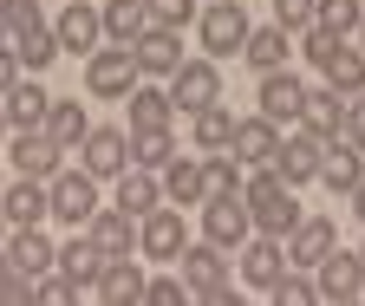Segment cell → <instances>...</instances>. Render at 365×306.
<instances>
[{
	"label": "cell",
	"mask_w": 365,
	"mask_h": 306,
	"mask_svg": "<svg viewBox=\"0 0 365 306\" xmlns=\"http://www.w3.org/2000/svg\"><path fill=\"white\" fill-rule=\"evenodd\" d=\"M144 26H150V7H144V0H111V7H105V33L118 39V46H130Z\"/></svg>",
	"instance_id": "36"
},
{
	"label": "cell",
	"mask_w": 365,
	"mask_h": 306,
	"mask_svg": "<svg viewBox=\"0 0 365 306\" xmlns=\"http://www.w3.org/2000/svg\"><path fill=\"white\" fill-rule=\"evenodd\" d=\"M0 215H7L14 228H39L46 215H53V189H39L33 176H20L7 196H0Z\"/></svg>",
	"instance_id": "19"
},
{
	"label": "cell",
	"mask_w": 365,
	"mask_h": 306,
	"mask_svg": "<svg viewBox=\"0 0 365 306\" xmlns=\"http://www.w3.org/2000/svg\"><path fill=\"white\" fill-rule=\"evenodd\" d=\"M46 189H53V215H59V222H72V228H85L91 215H98V176H91V169H78V176H72V169H59Z\"/></svg>",
	"instance_id": "3"
},
{
	"label": "cell",
	"mask_w": 365,
	"mask_h": 306,
	"mask_svg": "<svg viewBox=\"0 0 365 306\" xmlns=\"http://www.w3.org/2000/svg\"><path fill=\"white\" fill-rule=\"evenodd\" d=\"M319 72H327V85H339L346 98H359V92H365V53H359V46H339Z\"/></svg>",
	"instance_id": "35"
},
{
	"label": "cell",
	"mask_w": 365,
	"mask_h": 306,
	"mask_svg": "<svg viewBox=\"0 0 365 306\" xmlns=\"http://www.w3.org/2000/svg\"><path fill=\"white\" fill-rule=\"evenodd\" d=\"M339 46H346V33H333V26H307V59H313V65H327Z\"/></svg>",
	"instance_id": "43"
},
{
	"label": "cell",
	"mask_w": 365,
	"mask_h": 306,
	"mask_svg": "<svg viewBox=\"0 0 365 306\" xmlns=\"http://www.w3.org/2000/svg\"><path fill=\"white\" fill-rule=\"evenodd\" d=\"M130 59H137V72L170 78V72L182 65V39H176V26H144V33L130 39Z\"/></svg>",
	"instance_id": "7"
},
{
	"label": "cell",
	"mask_w": 365,
	"mask_h": 306,
	"mask_svg": "<svg viewBox=\"0 0 365 306\" xmlns=\"http://www.w3.org/2000/svg\"><path fill=\"white\" fill-rule=\"evenodd\" d=\"M359 53H365V20H359Z\"/></svg>",
	"instance_id": "50"
},
{
	"label": "cell",
	"mask_w": 365,
	"mask_h": 306,
	"mask_svg": "<svg viewBox=\"0 0 365 306\" xmlns=\"http://www.w3.org/2000/svg\"><path fill=\"white\" fill-rule=\"evenodd\" d=\"M365 20V0H319V20L313 26H333V33H359Z\"/></svg>",
	"instance_id": "38"
},
{
	"label": "cell",
	"mask_w": 365,
	"mask_h": 306,
	"mask_svg": "<svg viewBox=\"0 0 365 306\" xmlns=\"http://www.w3.org/2000/svg\"><path fill=\"white\" fill-rule=\"evenodd\" d=\"M281 274H287V248L274 241V235H255V241H242V280H248V287H261V293H267Z\"/></svg>",
	"instance_id": "14"
},
{
	"label": "cell",
	"mask_w": 365,
	"mask_h": 306,
	"mask_svg": "<svg viewBox=\"0 0 365 306\" xmlns=\"http://www.w3.org/2000/svg\"><path fill=\"white\" fill-rule=\"evenodd\" d=\"M0 111H7V124H20V130H39L46 111H53V92H46L39 78H14V92L0 98Z\"/></svg>",
	"instance_id": "20"
},
{
	"label": "cell",
	"mask_w": 365,
	"mask_h": 306,
	"mask_svg": "<svg viewBox=\"0 0 365 306\" xmlns=\"http://www.w3.org/2000/svg\"><path fill=\"white\" fill-rule=\"evenodd\" d=\"M365 150L346 137V130H339V137H327V157H319V183H327V189H339V196H352L359 183H365V163H359Z\"/></svg>",
	"instance_id": "12"
},
{
	"label": "cell",
	"mask_w": 365,
	"mask_h": 306,
	"mask_svg": "<svg viewBox=\"0 0 365 306\" xmlns=\"http://www.w3.org/2000/svg\"><path fill=\"white\" fill-rule=\"evenodd\" d=\"M300 111H307V85H300L294 72H261V117L287 124V117H300Z\"/></svg>",
	"instance_id": "17"
},
{
	"label": "cell",
	"mask_w": 365,
	"mask_h": 306,
	"mask_svg": "<svg viewBox=\"0 0 365 306\" xmlns=\"http://www.w3.org/2000/svg\"><path fill=\"white\" fill-rule=\"evenodd\" d=\"M242 59H248L255 72H281V65H287V26H261V33H248Z\"/></svg>",
	"instance_id": "31"
},
{
	"label": "cell",
	"mask_w": 365,
	"mask_h": 306,
	"mask_svg": "<svg viewBox=\"0 0 365 306\" xmlns=\"http://www.w3.org/2000/svg\"><path fill=\"white\" fill-rule=\"evenodd\" d=\"M267 293H274V300H281V306H313V300H319V287H313L307 274H294V268H287L281 280H274Z\"/></svg>",
	"instance_id": "39"
},
{
	"label": "cell",
	"mask_w": 365,
	"mask_h": 306,
	"mask_svg": "<svg viewBox=\"0 0 365 306\" xmlns=\"http://www.w3.org/2000/svg\"><path fill=\"white\" fill-rule=\"evenodd\" d=\"M14 59H20V72H46L59 59V33L53 26H20L14 33Z\"/></svg>",
	"instance_id": "27"
},
{
	"label": "cell",
	"mask_w": 365,
	"mask_h": 306,
	"mask_svg": "<svg viewBox=\"0 0 365 306\" xmlns=\"http://www.w3.org/2000/svg\"><path fill=\"white\" fill-rule=\"evenodd\" d=\"M222 98V72H215V59H182L176 72H170V105L176 111H202V105H215Z\"/></svg>",
	"instance_id": "2"
},
{
	"label": "cell",
	"mask_w": 365,
	"mask_h": 306,
	"mask_svg": "<svg viewBox=\"0 0 365 306\" xmlns=\"http://www.w3.org/2000/svg\"><path fill=\"white\" fill-rule=\"evenodd\" d=\"M333 248H339V228L327 215H300V228L287 235V268H319Z\"/></svg>",
	"instance_id": "9"
},
{
	"label": "cell",
	"mask_w": 365,
	"mask_h": 306,
	"mask_svg": "<svg viewBox=\"0 0 365 306\" xmlns=\"http://www.w3.org/2000/svg\"><path fill=\"white\" fill-rule=\"evenodd\" d=\"M137 248L150 260H176L182 254V209H150L144 228H137Z\"/></svg>",
	"instance_id": "15"
},
{
	"label": "cell",
	"mask_w": 365,
	"mask_h": 306,
	"mask_svg": "<svg viewBox=\"0 0 365 306\" xmlns=\"http://www.w3.org/2000/svg\"><path fill=\"white\" fill-rule=\"evenodd\" d=\"M242 202H248V215H255V235L287 241V235L300 228V202H294V189L274 176V169H255V176L242 183Z\"/></svg>",
	"instance_id": "1"
},
{
	"label": "cell",
	"mask_w": 365,
	"mask_h": 306,
	"mask_svg": "<svg viewBox=\"0 0 365 306\" xmlns=\"http://www.w3.org/2000/svg\"><path fill=\"white\" fill-rule=\"evenodd\" d=\"M105 260H111V254H105L98 241H91V235H78V241H66V248H59V260H53V268H59V274H66V280L85 293V287H98Z\"/></svg>",
	"instance_id": "18"
},
{
	"label": "cell",
	"mask_w": 365,
	"mask_h": 306,
	"mask_svg": "<svg viewBox=\"0 0 365 306\" xmlns=\"http://www.w3.org/2000/svg\"><path fill=\"white\" fill-rule=\"evenodd\" d=\"M274 20H281L287 33H307L319 20V0H274Z\"/></svg>",
	"instance_id": "41"
},
{
	"label": "cell",
	"mask_w": 365,
	"mask_h": 306,
	"mask_svg": "<svg viewBox=\"0 0 365 306\" xmlns=\"http://www.w3.org/2000/svg\"><path fill=\"white\" fill-rule=\"evenodd\" d=\"M20 300H33V280L7 260V248H0V306H20Z\"/></svg>",
	"instance_id": "40"
},
{
	"label": "cell",
	"mask_w": 365,
	"mask_h": 306,
	"mask_svg": "<svg viewBox=\"0 0 365 306\" xmlns=\"http://www.w3.org/2000/svg\"><path fill=\"white\" fill-rule=\"evenodd\" d=\"M14 78H20V59H14V46H0V98L14 92Z\"/></svg>",
	"instance_id": "47"
},
{
	"label": "cell",
	"mask_w": 365,
	"mask_h": 306,
	"mask_svg": "<svg viewBox=\"0 0 365 306\" xmlns=\"http://www.w3.org/2000/svg\"><path fill=\"white\" fill-rule=\"evenodd\" d=\"M170 157H176L170 124H157V130H130V163H137V169H163Z\"/></svg>",
	"instance_id": "34"
},
{
	"label": "cell",
	"mask_w": 365,
	"mask_h": 306,
	"mask_svg": "<svg viewBox=\"0 0 365 306\" xmlns=\"http://www.w3.org/2000/svg\"><path fill=\"white\" fill-rule=\"evenodd\" d=\"M59 144L53 137H46V130H20V137H14V163H20V176H33V183H53L59 176Z\"/></svg>",
	"instance_id": "16"
},
{
	"label": "cell",
	"mask_w": 365,
	"mask_h": 306,
	"mask_svg": "<svg viewBox=\"0 0 365 306\" xmlns=\"http://www.w3.org/2000/svg\"><path fill=\"white\" fill-rule=\"evenodd\" d=\"M346 137L365 150V92H359V98H346Z\"/></svg>",
	"instance_id": "46"
},
{
	"label": "cell",
	"mask_w": 365,
	"mask_h": 306,
	"mask_svg": "<svg viewBox=\"0 0 365 306\" xmlns=\"http://www.w3.org/2000/svg\"><path fill=\"white\" fill-rule=\"evenodd\" d=\"M202 169H209V196H242V157H202Z\"/></svg>",
	"instance_id": "37"
},
{
	"label": "cell",
	"mask_w": 365,
	"mask_h": 306,
	"mask_svg": "<svg viewBox=\"0 0 365 306\" xmlns=\"http://www.w3.org/2000/svg\"><path fill=\"white\" fill-rule=\"evenodd\" d=\"M0 248H7V260H14V268L26 274V280H39L46 268H53V260H59V248L53 241H46L39 228H20V235H7V241H0Z\"/></svg>",
	"instance_id": "25"
},
{
	"label": "cell",
	"mask_w": 365,
	"mask_h": 306,
	"mask_svg": "<svg viewBox=\"0 0 365 306\" xmlns=\"http://www.w3.org/2000/svg\"><path fill=\"white\" fill-rule=\"evenodd\" d=\"M228 144H235V111L215 98L196 111V150H228Z\"/></svg>",
	"instance_id": "32"
},
{
	"label": "cell",
	"mask_w": 365,
	"mask_h": 306,
	"mask_svg": "<svg viewBox=\"0 0 365 306\" xmlns=\"http://www.w3.org/2000/svg\"><path fill=\"white\" fill-rule=\"evenodd\" d=\"M85 228H91V241H98L105 254H130V241H137V228H130V215H124V209H98Z\"/></svg>",
	"instance_id": "33"
},
{
	"label": "cell",
	"mask_w": 365,
	"mask_h": 306,
	"mask_svg": "<svg viewBox=\"0 0 365 306\" xmlns=\"http://www.w3.org/2000/svg\"><path fill=\"white\" fill-rule=\"evenodd\" d=\"M91 293L111 300V306H137V300H144V274H137V260H130V254H111Z\"/></svg>",
	"instance_id": "24"
},
{
	"label": "cell",
	"mask_w": 365,
	"mask_h": 306,
	"mask_svg": "<svg viewBox=\"0 0 365 306\" xmlns=\"http://www.w3.org/2000/svg\"><path fill=\"white\" fill-rule=\"evenodd\" d=\"M307 130H319V137H339L346 130V92L339 85H319V92H307Z\"/></svg>",
	"instance_id": "26"
},
{
	"label": "cell",
	"mask_w": 365,
	"mask_h": 306,
	"mask_svg": "<svg viewBox=\"0 0 365 306\" xmlns=\"http://www.w3.org/2000/svg\"><path fill=\"white\" fill-rule=\"evenodd\" d=\"M33 300H46V306H66V300H78V287H72L66 274H59V280H46V274H39V280H33Z\"/></svg>",
	"instance_id": "45"
},
{
	"label": "cell",
	"mask_w": 365,
	"mask_h": 306,
	"mask_svg": "<svg viewBox=\"0 0 365 306\" xmlns=\"http://www.w3.org/2000/svg\"><path fill=\"white\" fill-rule=\"evenodd\" d=\"M157 202H163V183L150 176V169H137V163H130L124 176H118V209H124V215H150Z\"/></svg>",
	"instance_id": "28"
},
{
	"label": "cell",
	"mask_w": 365,
	"mask_h": 306,
	"mask_svg": "<svg viewBox=\"0 0 365 306\" xmlns=\"http://www.w3.org/2000/svg\"><path fill=\"white\" fill-rule=\"evenodd\" d=\"M124 105H130V130H157V124H170V92H157V85H130L124 92Z\"/></svg>",
	"instance_id": "29"
},
{
	"label": "cell",
	"mask_w": 365,
	"mask_h": 306,
	"mask_svg": "<svg viewBox=\"0 0 365 306\" xmlns=\"http://www.w3.org/2000/svg\"><path fill=\"white\" fill-rule=\"evenodd\" d=\"M0 241H7V215H0Z\"/></svg>",
	"instance_id": "51"
},
{
	"label": "cell",
	"mask_w": 365,
	"mask_h": 306,
	"mask_svg": "<svg viewBox=\"0 0 365 306\" xmlns=\"http://www.w3.org/2000/svg\"><path fill=\"white\" fill-rule=\"evenodd\" d=\"M182 280H190L196 293H209V287H222L228 280V248H215V241H202V248H190V241H182Z\"/></svg>",
	"instance_id": "23"
},
{
	"label": "cell",
	"mask_w": 365,
	"mask_h": 306,
	"mask_svg": "<svg viewBox=\"0 0 365 306\" xmlns=\"http://www.w3.org/2000/svg\"><path fill=\"white\" fill-rule=\"evenodd\" d=\"M319 300H365V260L359 254H346V248H333L327 260H319Z\"/></svg>",
	"instance_id": "11"
},
{
	"label": "cell",
	"mask_w": 365,
	"mask_h": 306,
	"mask_svg": "<svg viewBox=\"0 0 365 306\" xmlns=\"http://www.w3.org/2000/svg\"><path fill=\"white\" fill-rule=\"evenodd\" d=\"M14 39V0H0V46Z\"/></svg>",
	"instance_id": "48"
},
{
	"label": "cell",
	"mask_w": 365,
	"mask_h": 306,
	"mask_svg": "<svg viewBox=\"0 0 365 306\" xmlns=\"http://www.w3.org/2000/svg\"><path fill=\"white\" fill-rule=\"evenodd\" d=\"M202 235H209L215 248H242V241L255 235L248 202H242V196H209V209H202Z\"/></svg>",
	"instance_id": "5"
},
{
	"label": "cell",
	"mask_w": 365,
	"mask_h": 306,
	"mask_svg": "<svg viewBox=\"0 0 365 306\" xmlns=\"http://www.w3.org/2000/svg\"><path fill=\"white\" fill-rule=\"evenodd\" d=\"M359 260H365V248H359Z\"/></svg>",
	"instance_id": "53"
},
{
	"label": "cell",
	"mask_w": 365,
	"mask_h": 306,
	"mask_svg": "<svg viewBox=\"0 0 365 306\" xmlns=\"http://www.w3.org/2000/svg\"><path fill=\"white\" fill-rule=\"evenodd\" d=\"M248 33H255V26H248V14H242V0H215V7L202 14V46H209L215 59H222V53H242Z\"/></svg>",
	"instance_id": "6"
},
{
	"label": "cell",
	"mask_w": 365,
	"mask_h": 306,
	"mask_svg": "<svg viewBox=\"0 0 365 306\" xmlns=\"http://www.w3.org/2000/svg\"><path fill=\"white\" fill-rule=\"evenodd\" d=\"M78 150H85L91 176H124V169H130V137H124V130H91Z\"/></svg>",
	"instance_id": "21"
},
{
	"label": "cell",
	"mask_w": 365,
	"mask_h": 306,
	"mask_svg": "<svg viewBox=\"0 0 365 306\" xmlns=\"http://www.w3.org/2000/svg\"><path fill=\"white\" fill-rule=\"evenodd\" d=\"M228 150H235L248 169H267L274 157H281V124L274 117H235V144Z\"/></svg>",
	"instance_id": "10"
},
{
	"label": "cell",
	"mask_w": 365,
	"mask_h": 306,
	"mask_svg": "<svg viewBox=\"0 0 365 306\" xmlns=\"http://www.w3.org/2000/svg\"><path fill=\"white\" fill-rule=\"evenodd\" d=\"M163 196H170L176 209L209 202V169H202V157H170V163H163Z\"/></svg>",
	"instance_id": "13"
},
{
	"label": "cell",
	"mask_w": 365,
	"mask_h": 306,
	"mask_svg": "<svg viewBox=\"0 0 365 306\" xmlns=\"http://www.w3.org/2000/svg\"><path fill=\"white\" fill-rule=\"evenodd\" d=\"M0 137H7V111H0Z\"/></svg>",
	"instance_id": "52"
},
{
	"label": "cell",
	"mask_w": 365,
	"mask_h": 306,
	"mask_svg": "<svg viewBox=\"0 0 365 306\" xmlns=\"http://www.w3.org/2000/svg\"><path fill=\"white\" fill-rule=\"evenodd\" d=\"M46 137H53L59 150H78V144L91 137V117H85V105H59V98H53V111H46Z\"/></svg>",
	"instance_id": "30"
},
{
	"label": "cell",
	"mask_w": 365,
	"mask_h": 306,
	"mask_svg": "<svg viewBox=\"0 0 365 306\" xmlns=\"http://www.w3.org/2000/svg\"><path fill=\"white\" fill-rule=\"evenodd\" d=\"M150 7V26H190L196 20V0H144Z\"/></svg>",
	"instance_id": "42"
},
{
	"label": "cell",
	"mask_w": 365,
	"mask_h": 306,
	"mask_svg": "<svg viewBox=\"0 0 365 306\" xmlns=\"http://www.w3.org/2000/svg\"><path fill=\"white\" fill-rule=\"evenodd\" d=\"M319 157H327V137H319V130H294V137L281 144V157H274L267 169H274L287 189H300V183H313V176H319Z\"/></svg>",
	"instance_id": "4"
},
{
	"label": "cell",
	"mask_w": 365,
	"mask_h": 306,
	"mask_svg": "<svg viewBox=\"0 0 365 306\" xmlns=\"http://www.w3.org/2000/svg\"><path fill=\"white\" fill-rule=\"evenodd\" d=\"M59 53H91L98 46V33H105V14H91L85 0H66V14H59Z\"/></svg>",
	"instance_id": "22"
},
{
	"label": "cell",
	"mask_w": 365,
	"mask_h": 306,
	"mask_svg": "<svg viewBox=\"0 0 365 306\" xmlns=\"http://www.w3.org/2000/svg\"><path fill=\"white\" fill-rule=\"evenodd\" d=\"M85 85H91V98H124L130 85H137V59H130V46L91 53V65H85Z\"/></svg>",
	"instance_id": "8"
},
{
	"label": "cell",
	"mask_w": 365,
	"mask_h": 306,
	"mask_svg": "<svg viewBox=\"0 0 365 306\" xmlns=\"http://www.w3.org/2000/svg\"><path fill=\"white\" fill-rule=\"evenodd\" d=\"M144 300L150 306H182L190 300V280H144Z\"/></svg>",
	"instance_id": "44"
},
{
	"label": "cell",
	"mask_w": 365,
	"mask_h": 306,
	"mask_svg": "<svg viewBox=\"0 0 365 306\" xmlns=\"http://www.w3.org/2000/svg\"><path fill=\"white\" fill-rule=\"evenodd\" d=\"M352 209H359V222H365V183H359V189H352Z\"/></svg>",
	"instance_id": "49"
}]
</instances>
